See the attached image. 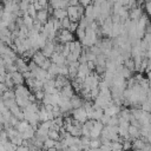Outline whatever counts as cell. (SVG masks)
<instances>
[{
  "mask_svg": "<svg viewBox=\"0 0 151 151\" xmlns=\"http://www.w3.org/2000/svg\"><path fill=\"white\" fill-rule=\"evenodd\" d=\"M72 41H74V35L68 29H61L57 33L55 42H60V44L65 45V44H70Z\"/></svg>",
  "mask_w": 151,
  "mask_h": 151,
  "instance_id": "1",
  "label": "cell"
},
{
  "mask_svg": "<svg viewBox=\"0 0 151 151\" xmlns=\"http://www.w3.org/2000/svg\"><path fill=\"white\" fill-rule=\"evenodd\" d=\"M71 116H72V118H73L76 122H78V123H80V124H84V123H86V122L88 120V119H87L86 111H85V109H84L83 106L79 107V109L73 110L72 113H71Z\"/></svg>",
  "mask_w": 151,
  "mask_h": 151,
  "instance_id": "2",
  "label": "cell"
},
{
  "mask_svg": "<svg viewBox=\"0 0 151 151\" xmlns=\"http://www.w3.org/2000/svg\"><path fill=\"white\" fill-rule=\"evenodd\" d=\"M78 6H79V5H78ZM78 6H76V7L68 6V7L66 8V11H67V18L71 20V22H79L80 18H81V15H80L79 12H78Z\"/></svg>",
  "mask_w": 151,
  "mask_h": 151,
  "instance_id": "3",
  "label": "cell"
},
{
  "mask_svg": "<svg viewBox=\"0 0 151 151\" xmlns=\"http://www.w3.org/2000/svg\"><path fill=\"white\" fill-rule=\"evenodd\" d=\"M55 41H50V40H47V42H46V45L40 50L41 51V53L45 55V58H51L52 57V54L55 52Z\"/></svg>",
  "mask_w": 151,
  "mask_h": 151,
  "instance_id": "4",
  "label": "cell"
},
{
  "mask_svg": "<svg viewBox=\"0 0 151 151\" xmlns=\"http://www.w3.org/2000/svg\"><path fill=\"white\" fill-rule=\"evenodd\" d=\"M14 93H15V98H28L32 93L29 91V88L25 85H18L14 87Z\"/></svg>",
  "mask_w": 151,
  "mask_h": 151,
  "instance_id": "5",
  "label": "cell"
},
{
  "mask_svg": "<svg viewBox=\"0 0 151 151\" xmlns=\"http://www.w3.org/2000/svg\"><path fill=\"white\" fill-rule=\"evenodd\" d=\"M103 129H104V125L100 122H94V125H93L92 130L90 131V138L91 139L100 138V134H101Z\"/></svg>",
  "mask_w": 151,
  "mask_h": 151,
  "instance_id": "6",
  "label": "cell"
},
{
  "mask_svg": "<svg viewBox=\"0 0 151 151\" xmlns=\"http://www.w3.org/2000/svg\"><path fill=\"white\" fill-rule=\"evenodd\" d=\"M70 79L68 77H64V76H58L55 79H54V86L60 91L61 88H64L65 86L70 85Z\"/></svg>",
  "mask_w": 151,
  "mask_h": 151,
  "instance_id": "7",
  "label": "cell"
},
{
  "mask_svg": "<svg viewBox=\"0 0 151 151\" xmlns=\"http://www.w3.org/2000/svg\"><path fill=\"white\" fill-rule=\"evenodd\" d=\"M50 59H51V61H52L53 64H55V65H58V66H64V65H67L66 58H65V57H64L61 53H57V52H54Z\"/></svg>",
  "mask_w": 151,
  "mask_h": 151,
  "instance_id": "8",
  "label": "cell"
},
{
  "mask_svg": "<svg viewBox=\"0 0 151 151\" xmlns=\"http://www.w3.org/2000/svg\"><path fill=\"white\" fill-rule=\"evenodd\" d=\"M143 14H144L143 8L138 7V6L136 8H132L131 11H129V18H130V20H133V21H138L142 18Z\"/></svg>",
  "mask_w": 151,
  "mask_h": 151,
  "instance_id": "9",
  "label": "cell"
},
{
  "mask_svg": "<svg viewBox=\"0 0 151 151\" xmlns=\"http://www.w3.org/2000/svg\"><path fill=\"white\" fill-rule=\"evenodd\" d=\"M120 111H122L120 106H118V105H116V104L113 103L111 106H109L106 110H104V113H105L106 116H109V117H113V116H119Z\"/></svg>",
  "mask_w": 151,
  "mask_h": 151,
  "instance_id": "10",
  "label": "cell"
},
{
  "mask_svg": "<svg viewBox=\"0 0 151 151\" xmlns=\"http://www.w3.org/2000/svg\"><path fill=\"white\" fill-rule=\"evenodd\" d=\"M35 19H37L39 22H41L42 25H45V24L48 21V19H50L48 11H47V9H41V11H38V12H37V17H35Z\"/></svg>",
  "mask_w": 151,
  "mask_h": 151,
  "instance_id": "11",
  "label": "cell"
},
{
  "mask_svg": "<svg viewBox=\"0 0 151 151\" xmlns=\"http://www.w3.org/2000/svg\"><path fill=\"white\" fill-rule=\"evenodd\" d=\"M15 65L18 67V71L20 73H25V72H28V63H26L21 57H19L17 60H15Z\"/></svg>",
  "mask_w": 151,
  "mask_h": 151,
  "instance_id": "12",
  "label": "cell"
},
{
  "mask_svg": "<svg viewBox=\"0 0 151 151\" xmlns=\"http://www.w3.org/2000/svg\"><path fill=\"white\" fill-rule=\"evenodd\" d=\"M59 93H60V96H63V97H65V98H67V99H71V98L74 96V90H73L72 85L70 84V85L65 86L64 88H61V90L59 91Z\"/></svg>",
  "mask_w": 151,
  "mask_h": 151,
  "instance_id": "13",
  "label": "cell"
},
{
  "mask_svg": "<svg viewBox=\"0 0 151 151\" xmlns=\"http://www.w3.org/2000/svg\"><path fill=\"white\" fill-rule=\"evenodd\" d=\"M146 145V139L144 138H138V139H134L132 142V150L134 151H142Z\"/></svg>",
  "mask_w": 151,
  "mask_h": 151,
  "instance_id": "14",
  "label": "cell"
},
{
  "mask_svg": "<svg viewBox=\"0 0 151 151\" xmlns=\"http://www.w3.org/2000/svg\"><path fill=\"white\" fill-rule=\"evenodd\" d=\"M21 134V138L24 139V140H31V139H33L34 137H35V130L32 127V126H29L28 129H26L22 133H20Z\"/></svg>",
  "mask_w": 151,
  "mask_h": 151,
  "instance_id": "15",
  "label": "cell"
},
{
  "mask_svg": "<svg viewBox=\"0 0 151 151\" xmlns=\"http://www.w3.org/2000/svg\"><path fill=\"white\" fill-rule=\"evenodd\" d=\"M11 76H12V80H13V83H14L15 86H18V85H24V83H25V78H24L22 73H20V72L18 71V72L12 73Z\"/></svg>",
  "mask_w": 151,
  "mask_h": 151,
  "instance_id": "16",
  "label": "cell"
},
{
  "mask_svg": "<svg viewBox=\"0 0 151 151\" xmlns=\"http://www.w3.org/2000/svg\"><path fill=\"white\" fill-rule=\"evenodd\" d=\"M50 7L53 9H59V8H67L68 7V1H61V0H53L50 2Z\"/></svg>",
  "mask_w": 151,
  "mask_h": 151,
  "instance_id": "17",
  "label": "cell"
},
{
  "mask_svg": "<svg viewBox=\"0 0 151 151\" xmlns=\"http://www.w3.org/2000/svg\"><path fill=\"white\" fill-rule=\"evenodd\" d=\"M46 59H47V58H45V55L41 53V51H37V52L34 53V55L32 57V60H33L39 67L44 64V61H45Z\"/></svg>",
  "mask_w": 151,
  "mask_h": 151,
  "instance_id": "18",
  "label": "cell"
},
{
  "mask_svg": "<svg viewBox=\"0 0 151 151\" xmlns=\"http://www.w3.org/2000/svg\"><path fill=\"white\" fill-rule=\"evenodd\" d=\"M70 101H71V105H72V109H73V110L81 107L83 104H84V100H83L78 94H74V96L70 99Z\"/></svg>",
  "mask_w": 151,
  "mask_h": 151,
  "instance_id": "19",
  "label": "cell"
},
{
  "mask_svg": "<svg viewBox=\"0 0 151 151\" xmlns=\"http://www.w3.org/2000/svg\"><path fill=\"white\" fill-rule=\"evenodd\" d=\"M129 136H130V138L133 139V140L140 138V129H138V127H136V126H133V125L130 124V127H129Z\"/></svg>",
  "mask_w": 151,
  "mask_h": 151,
  "instance_id": "20",
  "label": "cell"
},
{
  "mask_svg": "<svg viewBox=\"0 0 151 151\" xmlns=\"http://www.w3.org/2000/svg\"><path fill=\"white\" fill-rule=\"evenodd\" d=\"M52 17H54L57 20H63V19H65V18H67V11H66V8H59V9H54V12H53V15Z\"/></svg>",
  "mask_w": 151,
  "mask_h": 151,
  "instance_id": "21",
  "label": "cell"
},
{
  "mask_svg": "<svg viewBox=\"0 0 151 151\" xmlns=\"http://www.w3.org/2000/svg\"><path fill=\"white\" fill-rule=\"evenodd\" d=\"M22 21H24V25H25L28 29H32V28H33L34 19H33L32 17H29L28 13H24V14H22Z\"/></svg>",
  "mask_w": 151,
  "mask_h": 151,
  "instance_id": "22",
  "label": "cell"
},
{
  "mask_svg": "<svg viewBox=\"0 0 151 151\" xmlns=\"http://www.w3.org/2000/svg\"><path fill=\"white\" fill-rule=\"evenodd\" d=\"M39 120H40L41 123H45V122H48V120H50V118H48V112L46 111V109L44 107V105L40 106V109H39Z\"/></svg>",
  "mask_w": 151,
  "mask_h": 151,
  "instance_id": "23",
  "label": "cell"
},
{
  "mask_svg": "<svg viewBox=\"0 0 151 151\" xmlns=\"http://www.w3.org/2000/svg\"><path fill=\"white\" fill-rule=\"evenodd\" d=\"M103 116H104V110L98 109V107H94L93 116H92V120H94V122H100V119H101Z\"/></svg>",
  "mask_w": 151,
  "mask_h": 151,
  "instance_id": "24",
  "label": "cell"
},
{
  "mask_svg": "<svg viewBox=\"0 0 151 151\" xmlns=\"http://www.w3.org/2000/svg\"><path fill=\"white\" fill-rule=\"evenodd\" d=\"M29 126H31V125L28 124V122L24 119V120H20V122L18 123V125L15 126V129L19 131V133H22V132H24L26 129H28Z\"/></svg>",
  "mask_w": 151,
  "mask_h": 151,
  "instance_id": "25",
  "label": "cell"
},
{
  "mask_svg": "<svg viewBox=\"0 0 151 151\" xmlns=\"http://www.w3.org/2000/svg\"><path fill=\"white\" fill-rule=\"evenodd\" d=\"M106 60L107 58L101 53L99 55H97V60H96V66H103V67H106Z\"/></svg>",
  "mask_w": 151,
  "mask_h": 151,
  "instance_id": "26",
  "label": "cell"
},
{
  "mask_svg": "<svg viewBox=\"0 0 151 151\" xmlns=\"http://www.w3.org/2000/svg\"><path fill=\"white\" fill-rule=\"evenodd\" d=\"M127 70H130L131 72H133L134 70H136V65H134V61H133V59L132 58H129V59H126V60H124V64H123Z\"/></svg>",
  "mask_w": 151,
  "mask_h": 151,
  "instance_id": "27",
  "label": "cell"
},
{
  "mask_svg": "<svg viewBox=\"0 0 151 151\" xmlns=\"http://www.w3.org/2000/svg\"><path fill=\"white\" fill-rule=\"evenodd\" d=\"M48 138L54 140V142H59L60 140V133L59 131H55V130H50L48 131Z\"/></svg>",
  "mask_w": 151,
  "mask_h": 151,
  "instance_id": "28",
  "label": "cell"
},
{
  "mask_svg": "<svg viewBox=\"0 0 151 151\" xmlns=\"http://www.w3.org/2000/svg\"><path fill=\"white\" fill-rule=\"evenodd\" d=\"M101 140L100 138H96V139H91L90 140V147L91 149H99L101 146Z\"/></svg>",
  "mask_w": 151,
  "mask_h": 151,
  "instance_id": "29",
  "label": "cell"
},
{
  "mask_svg": "<svg viewBox=\"0 0 151 151\" xmlns=\"http://www.w3.org/2000/svg\"><path fill=\"white\" fill-rule=\"evenodd\" d=\"M55 143H57V142H54V140H52V139L47 138V139L44 142V149H45V150L53 149V147H55Z\"/></svg>",
  "mask_w": 151,
  "mask_h": 151,
  "instance_id": "30",
  "label": "cell"
},
{
  "mask_svg": "<svg viewBox=\"0 0 151 151\" xmlns=\"http://www.w3.org/2000/svg\"><path fill=\"white\" fill-rule=\"evenodd\" d=\"M27 13H28L29 17H32L33 19H35V17H37V9H35V7L33 5V1H31V4H29L28 9H27Z\"/></svg>",
  "mask_w": 151,
  "mask_h": 151,
  "instance_id": "31",
  "label": "cell"
},
{
  "mask_svg": "<svg viewBox=\"0 0 151 151\" xmlns=\"http://www.w3.org/2000/svg\"><path fill=\"white\" fill-rule=\"evenodd\" d=\"M6 99H15V93H14V90H8L4 93L2 96V100H6Z\"/></svg>",
  "mask_w": 151,
  "mask_h": 151,
  "instance_id": "32",
  "label": "cell"
},
{
  "mask_svg": "<svg viewBox=\"0 0 151 151\" xmlns=\"http://www.w3.org/2000/svg\"><path fill=\"white\" fill-rule=\"evenodd\" d=\"M31 1H21L19 2V7H20V11L24 13H27V9H28V6H29Z\"/></svg>",
  "mask_w": 151,
  "mask_h": 151,
  "instance_id": "33",
  "label": "cell"
},
{
  "mask_svg": "<svg viewBox=\"0 0 151 151\" xmlns=\"http://www.w3.org/2000/svg\"><path fill=\"white\" fill-rule=\"evenodd\" d=\"M109 125L110 126H118L119 125V117L118 116H113L110 118V122H109Z\"/></svg>",
  "mask_w": 151,
  "mask_h": 151,
  "instance_id": "34",
  "label": "cell"
},
{
  "mask_svg": "<svg viewBox=\"0 0 151 151\" xmlns=\"http://www.w3.org/2000/svg\"><path fill=\"white\" fill-rule=\"evenodd\" d=\"M123 150L131 151L132 150V142L131 140H123Z\"/></svg>",
  "mask_w": 151,
  "mask_h": 151,
  "instance_id": "35",
  "label": "cell"
},
{
  "mask_svg": "<svg viewBox=\"0 0 151 151\" xmlns=\"http://www.w3.org/2000/svg\"><path fill=\"white\" fill-rule=\"evenodd\" d=\"M70 26H71V20L68 18H65V19L61 20V27H63V29H68Z\"/></svg>",
  "mask_w": 151,
  "mask_h": 151,
  "instance_id": "36",
  "label": "cell"
},
{
  "mask_svg": "<svg viewBox=\"0 0 151 151\" xmlns=\"http://www.w3.org/2000/svg\"><path fill=\"white\" fill-rule=\"evenodd\" d=\"M76 34H77V37H78V39H79V41H81L84 38H85V29H83V28H79L78 27V29H77V32H76Z\"/></svg>",
  "mask_w": 151,
  "mask_h": 151,
  "instance_id": "37",
  "label": "cell"
},
{
  "mask_svg": "<svg viewBox=\"0 0 151 151\" xmlns=\"http://www.w3.org/2000/svg\"><path fill=\"white\" fill-rule=\"evenodd\" d=\"M51 65H52V61H51V59H46L45 61H44V64L40 66V68H42V70H45V71H48V68L51 67Z\"/></svg>",
  "mask_w": 151,
  "mask_h": 151,
  "instance_id": "38",
  "label": "cell"
},
{
  "mask_svg": "<svg viewBox=\"0 0 151 151\" xmlns=\"http://www.w3.org/2000/svg\"><path fill=\"white\" fill-rule=\"evenodd\" d=\"M34 97H35L37 101H38V100H41V101H42V99H44V97H45V92H44L42 90L37 91V92H34Z\"/></svg>",
  "mask_w": 151,
  "mask_h": 151,
  "instance_id": "39",
  "label": "cell"
},
{
  "mask_svg": "<svg viewBox=\"0 0 151 151\" xmlns=\"http://www.w3.org/2000/svg\"><path fill=\"white\" fill-rule=\"evenodd\" d=\"M110 118H111V117H109V116H106V114L104 113V116H103V117H101V119H100V123H101L104 126H106V125H109Z\"/></svg>",
  "mask_w": 151,
  "mask_h": 151,
  "instance_id": "40",
  "label": "cell"
},
{
  "mask_svg": "<svg viewBox=\"0 0 151 151\" xmlns=\"http://www.w3.org/2000/svg\"><path fill=\"white\" fill-rule=\"evenodd\" d=\"M78 27H79V24H78V22H71V26H70L68 31H70L71 33H73V32H77Z\"/></svg>",
  "mask_w": 151,
  "mask_h": 151,
  "instance_id": "41",
  "label": "cell"
},
{
  "mask_svg": "<svg viewBox=\"0 0 151 151\" xmlns=\"http://www.w3.org/2000/svg\"><path fill=\"white\" fill-rule=\"evenodd\" d=\"M145 11L149 15H151V1H146L145 2Z\"/></svg>",
  "mask_w": 151,
  "mask_h": 151,
  "instance_id": "42",
  "label": "cell"
},
{
  "mask_svg": "<svg viewBox=\"0 0 151 151\" xmlns=\"http://www.w3.org/2000/svg\"><path fill=\"white\" fill-rule=\"evenodd\" d=\"M79 4H80V6H83L84 8H86L87 6L92 5V2H91V1H88V0H81V1H79Z\"/></svg>",
  "mask_w": 151,
  "mask_h": 151,
  "instance_id": "43",
  "label": "cell"
},
{
  "mask_svg": "<svg viewBox=\"0 0 151 151\" xmlns=\"http://www.w3.org/2000/svg\"><path fill=\"white\" fill-rule=\"evenodd\" d=\"M99 151H111V146H110V145L101 144V146L99 147Z\"/></svg>",
  "mask_w": 151,
  "mask_h": 151,
  "instance_id": "44",
  "label": "cell"
},
{
  "mask_svg": "<svg viewBox=\"0 0 151 151\" xmlns=\"http://www.w3.org/2000/svg\"><path fill=\"white\" fill-rule=\"evenodd\" d=\"M17 151H29V149L25 145H20V146L17 147Z\"/></svg>",
  "mask_w": 151,
  "mask_h": 151,
  "instance_id": "45",
  "label": "cell"
},
{
  "mask_svg": "<svg viewBox=\"0 0 151 151\" xmlns=\"http://www.w3.org/2000/svg\"><path fill=\"white\" fill-rule=\"evenodd\" d=\"M7 72H6V67L4 65H0V76H5Z\"/></svg>",
  "mask_w": 151,
  "mask_h": 151,
  "instance_id": "46",
  "label": "cell"
},
{
  "mask_svg": "<svg viewBox=\"0 0 151 151\" xmlns=\"http://www.w3.org/2000/svg\"><path fill=\"white\" fill-rule=\"evenodd\" d=\"M78 5H79V1H77V0L68 1V6H73V7H76V6H78Z\"/></svg>",
  "mask_w": 151,
  "mask_h": 151,
  "instance_id": "47",
  "label": "cell"
},
{
  "mask_svg": "<svg viewBox=\"0 0 151 151\" xmlns=\"http://www.w3.org/2000/svg\"><path fill=\"white\" fill-rule=\"evenodd\" d=\"M0 151H6V149H5V143H1V142H0Z\"/></svg>",
  "mask_w": 151,
  "mask_h": 151,
  "instance_id": "48",
  "label": "cell"
},
{
  "mask_svg": "<svg viewBox=\"0 0 151 151\" xmlns=\"http://www.w3.org/2000/svg\"><path fill=\"white\" fill-rule=\"evenodd\" d=\"M146 143H149V144L151 145V134H150V136L146 138Z\"/></svg>",
  "mask_w": 151,
  "mask_h": 151,
  "instance_id": "49",
  "label": "cell"
},
{
  "mask_svg": "<svg viewBox=\"0 0 151 151\" xmlns=\"http://www.w3.org/2000/svg\"><path fill=\"white\" fill-rule=\"evenodd\" d=\"M147 78H149V81H151V71L147 72Z\"/></svg>",
  "mask_w": 151,
  "mask_h": 151,
  "instance_id": "50",
  "label": "cell"
},
{
  "mask_svg": "<svg viewBox=\"0 0 151 151\" xmlns=\"http://www.w3.org/2000/svg\"><path fill=\"white\" fill-rule=\"evenodd\" d=\"M44 151H46V150H44Z\"/></svg>",
  "mask_w": 151,
  "mask_h": 151,
  "instance_id": "51",
  "label": "cell"
},
{
  "mask_svg": "<svg viewBox=\"0 0 151 151\" xmlns=\"http://www.w3.org/2000/svg\"><path fill=\"white\" fill-rule=\"evenodd\" d=\"M150 114H151V113H150Z\"/></svg>",
  "mask_w": 151,
  "mask_h": 151,
  "instance_id": "52",
  "label": "cell"
}]
</instances>
